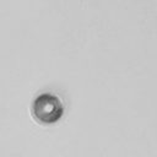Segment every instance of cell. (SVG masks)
Listing matches in <instances>:
<instances>
[{
	"label": "cell",
	"instance_id": "6da1fadb",
	"mask_svg": "<svg viewBox=\"0 0 157 157\" xmlns=\"http://www.w3.org/2000/svg\"><path fill=\"white\" fill-rule=\"evenodd\" d=\"M60 101L50 94H43L37 98L33 105V117L42 124H50L56 121L61 115Z\"/></svg>",
	"mask_w": 157,
	"mask_h": 157
}]
</instances>
